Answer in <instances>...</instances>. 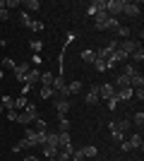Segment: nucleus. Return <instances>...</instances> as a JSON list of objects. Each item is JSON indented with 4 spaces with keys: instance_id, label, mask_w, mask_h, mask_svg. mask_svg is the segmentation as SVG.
I'll use <instances>...</instances> for the list:
<instances>
[{
    "instance_id": "c756f323",
    "label": "nucleus",
    "mask_w": 144,
    "mask_h": 161,
    "mask_svg": "<svg viewBox=\"0 0 144 161\" xmlns=\"http://www.w3.org/2000/svg\"><path fill=\"white\" fill-rule=\"evenodd\" d=\"M29 29H31V31H43V22H41V19H31Z\"/></svg>"
},
{
    "instance_id": "7ed1b4c3",
    "label": "nucleus",
    "mask_w": 144,
    "mask_h": 161,
    "mask_svg": "<svg viewBox=\"0 0 144 161\" xmlns=\"http://www.w3.org/2000/svg\"><path fill=\"white\" fill-rule=\"evenodd\" d=\"M118 48H120V51L130 58V55L139 48V41H135V39H123V41H118Z\"/></svg>"
},
{
    "instance_id": "79ce46f5",
    "label": "nucleus",
    "mask_w": 144,
    "mask_h": 161,
    "mask_svg": "<svg viewBox=\"0 0 144 161\" xmlns=\"http://www.w3.org/2000/svg\"><path fill=\"white\" fill-rule=\"evenodd\" d=\"M120 149H123V152H132V144H130V142H120Z\"/></svg>"
},
{
    "instance_id": "20e7f679",
    "label": "nucleus",
    "mask_w": 144,
    "mask_h": 161,
    "mask_svg": "<svg viewBox=\"0 0 144 161\" xmlns=\"http://www.w3.org/2000/svg\"><path fill=\"white\" fill-rule=\"evenodd\" d=\"M106 12H108V17H120L123 14V0H106Z\"/></svg>"
},
{
    "instance_id": "4c0bfd02",
    "label": "nucleus",
    "mask_w": 144,
    "mask_h": 161,
    "mask_svg": "<svg viewBox=\"0 0 144 161\" xmlns=\"http://www.w3.org/2000/svg\"><path fill=\"white\" fill-rule=\"evenodd\" d=\"M10 19V10L7 7H0V22H7Z\"/></svg>"
},
{
    "instance_id": "aec40b11",
    "label": "nucleus",
    "mask_w": 144,
    "mask_h": 161,
    "mask_svg": "<svg viewBox=\"0 0 144 161\" xmlns=\"http://www.w3.org/2000/svg\"><path fill=\"white\" fill-rule=\"evenodd\" d=\"M135 72H137V67H135V65H123V67H120V75H125V77H132Z\"/></svg>"
},
{
    "instance_id": "8fccbe9b",
    "label": "nucleus",
    "mask_w": 144,
    "mask_h": 161,
    "mask_svg": "<svg viewBox=\"0 0 144 161\" xmlns=\"http://www.w3.org/2000/svg\"><path fill=\"white\" fill-rule=\"evenodd\" d=\"M0 77H3V70H0Z\"/></svg>"
},
{
    "instance_id": "c9c22d12",
    "label": "nucleus",
    "mask_w": 144,
    "mask_h": 161,
    "mask_svg": "<svg viewBox=\"0 0 144 161\" xmlns=\"http://www.w3.org/2000/svg\"><path fill=\"white\" fill-rule=\"evenodd\" d=\"M7 120H12V123H17V115H19V111H14V108H10V111H7Z\"/></svg>"
},
{
    "instance_id": "0eeeda50",
    "label": "nucleus",
    "mask_w": 144,
    "mask_h": 161,
    "mask_svg": "<svg viewBox=\"0 0 144 161\" xmlns=\"http://www.w3.org/2000/svg\"><path fill=\"white\" fill-rule=\"evenodd\" d=\"M113 94H115V87H113V84H101V87H99V99L108 101Z\"/></svg>"
},
{
    "instance_id": "a19ab883",
    "label": "nucleus",
    "mask_w": 144,
    "mask_h": 161,
    "mask_svg": "<svg viewBox=\"0 0 144 161\" xmlns=\"http://www.w3.org/2000/svg\"><path fill=\"white\" fill-rule=\"evenodd\" d=\"M132 94L137 96L139 101H144V87H142V89H132Z\"/></svg>"
},
{
    "instance_id": "6ab92c4d",
    "label": "nucleus",
    "mask_w": 144,
    "mask_h": 161,
    "mask_svg": "<svg viewBox=\"0 0 144 161\" xmlns=\"http://www.w3.org/2000/svg\"><path fill=\"white\" fill-rule=\"evenodd\" d=\"M110 58H113L115 63H125V60H127V55H125L120 48H118V51H113V53H110Z\"/></svg>"
},
{
    "instance_id": "37998d69",
    "label": "nucleus",
    "mask_w": 144,
    "mask_h": 161,
    "mask_svg": "<svg viewBox=\"0 0 144 161\" xmlns=\"http://www.w3.org/2000/svg\"><path fill=\"white\" fill-rule=\"evenodd\" d=\"M5 7H7V10H10V7H19V0H7Z\"/></svg>"
},
{
    "instance_id": "c85d7f7f",
    "label": "nucleus",
    "mask_w": 144,
    "mask_h": 161,
    "mask_svg": "<svg viewBox=\"0 0 144 161\" xmlns=\"http://www.w3.org/2000/svg\"><path fill=\"white\" fill-rule=\"evenodd\" d=\"M12 103H14V99H12V96H3V103H0V106H3V108H5V111H10V108H12Z\"/></svg>"
},
{
    "instance_id": "bb28decb",
    "label": "nucleus",
    "mask_w": 144,
    "mask_h": 161,
    "mask_svg": "<svg viewBox=\"0 0 144 161\" xmlns=\"http://www.w3.org/2000/svg\"><path fill=\"white\" fill-rule=\"evenodd\" d=\"M29 46H31V51H34L36 55H41V51H43V43H41V41H39V39H34V41H31V43H29Z\"/></svg>"
},
{
    "instance_id": "a211bd4d",
    "label": "nucleus",
    "mask_w": 144,
    "mask_h": 161,
    "mask_svg": "<svg viewBox=\"0 0 144 161\" xmlns=\"http://www.w3.org/2000/svg\"><path fill=\"white\" fill-rule=\"evenodd\" d=\"M58 142H60V147H65V144H72V137H70V132H58Z\"/></svg>"
},
{
    "instance_id": "1a4fd4ad",
    "label": "nucleus",
    "mask_w": 144,
    "mask_h": 161,
    "mask_svg": "<svg viewBox=\"0 0 144 161\" xmlns=\"http://www.w3.org/2000/svg\"><path fill=\"white\" fill-rule=\"evenodd\" d=\"M29 67H31L29 63H22V65L14 67V77H17V82H22V84H24V75L29 72Z\"/></svg>"
},
{
    "instance_id": "6e6552de",
    "label": "nucleus",
    "mask_w": 144,
    "mask_h": 161,
    "mask_svg": "<svg viewBox=\"0 0 144 161\" xmlns=\"http://www.w3.org/2000/svg\"><path fill=\"white\" fill-rule=\"evenodd\" d=\"M39 77H41V72H39V70H34V67H29V72L24 75V84H29V87H31V84H36V82H39Z\"/></svg>"
},
{
    "instance_id": "5701e85b",
    "label": "nucleus",
    "mask_w": 144,
    "mask_h": 161,
    "mask_svg": "<svg viewBox=\"0 0 144 161\" xmlns=\"http://www.w3.org/2000/svg\"><path fill=\"white\" fill-rule=\"evenodd\" d=\"M82 60L94 65V60H96V51H84V53H82Z\"/></svg>"
},
{
    "instance_id": "f03ea898",
    "label": "nucleus",
    "mask_w": 144,
    "mask_h": 161,
    "mask_svg": "<svg viewBox=\"0 0 144 161\" xmlns=\"http://www.w3.org/2000/svg\"><path fill=\"white\" fill-rule=\"evenodd\" d=\"M123 14H125V17H130V19H137L139 14H142L139 3H127V0H123Z\"/></svg>"
},
{
    "instance_id": "b1692460",
    "label": "nucleus",
    "mask_w": 144,
    "mask_h": 161,
    "mask_svg": "<svg viewBox=\"0 0 144 161\" xmlns=\"http://www.w3.org/2000/svg\"><path fill=\"white\" fill-rule=\"evenodd\" d=\"M79 89H82V82H70V84H67L70 96H72V94H79Z\"/></svg>"
},
{
    "instance_id": "a878e982",
    "label": "nucleus",
    "mask_w": 144,
    "mask_h": 161,
    "mask_svg": "<svg viewBox=\"0 0 144 161\" xmlns=\"http://www.w3.org/2000/svg\"><path fill=\"white\" fill-rule=\"evenodd\" d=\"M24 7H27V10H31V12H36V10H41V3H39V0H27V3H24Z\"/></svg>"
},
{
    "instance_id": "423d86ee",
    "label": "nucleus",
    "mask_w": 144,
    "mask_h": 161,
    "mask_svg": "<svg viewBox=\"0 0 144 161\" xmlns=\"http://www.w3.org/2000/svg\"><path fill=\"white\" fill-rule=\"evenodd\" d=\"M84 101H87L89 106H96V103H99V84H91V87H89V92H87Z\"/></svg>"
},
{
    "instance_id": "ddd939ff",
    "label": "nucleus",
    "mask_w": 144,
    "mask_h": 161,
    "mask_svg": "<svg viewBox=\"0 0 144 161\" xmlns=\"http://www.w3.org/2000/svg\"><path fill=\"white\" fill-rule=\"evenodd\" d=\"M53 80H55V75H53V72H43L41 77H39V82H41L43 87H51V84H53Z\"/></svg>"
},
{
    "instance_id": "9b49d317",
    "label": "nucleus",
    "mask_w": 144,
    "mask_h": 161,
    "mask_svg": "<svg viewBox=\"0 0 144 161\" xmlns=\"http://www.w3.org/2000/svg\"><path fill=\"white\" fill-rule=\"evenodd\" d=\"M55 111H58V115H60V118H65V113L70 111V103H67L65 99H58V103H55Z\"/></svg>"
},
{
    "instance_id": "4468645a",
    "label": "nucleus",
    "mask_w": 144,
    "mask_h": 161,
    "mask_svg": "<svg viewBox=\"0 0 144 161\" xmlns=\"http://www.w3.org/2000/svg\"><path fill=\"white\" fill-rule=\"evenodd\" d=\"M62 87H65V80H62V75H58V77L53 80V84H51V89H53L55 94H58V92H60Z\"/></svg>"
},
{
    "instance_id": "9d476101",
    "label": "nucleus",
    "mask_w": 144,
    "mask_h": 161,
    "mask_svg": "<svg viewBox=\"0 0 144 161\" xmlns=\"http://www.w3.org/2000/svg\"><path fill=\"white\" fill-rule=\"evenodd\" d=\"M144 87V77H142V72H135L130 77V89H142Z\"/></svg>"
},
{
    "instance_id": "dca6fc26",
    "label": "nucleus",
    "mask_w": 144,
    "mask_h": 161,
    "mask_svg": "<svg viewBox=\"0 0 144 161\" xmlns=\"http://www.w3.org/2000/svg\"><path fill=\"white\" fill-rule=\"evenodd\" d=\"M27 103H29V101L24 99V96H19V99H14L12 108H14V111H24V108H27Z\"/></svg>"
},
{
    "instance_id": "f8f14e48",
    "label": "nucleus",
    "mask_w": 144,
    "mask_h": 161,
    "mask_svg": "<svg viewBox=\"0 0 144 161\" xmlns=\"http://www.w3.org/2000/svg\"><path fill=\"white\" fill-rule=\"evenodd\" d=\"M46 147L60 149V142H58V132H48V135H46Z\"/></svg>"
},
{
    "instance_id": "f257e3e1",
    "label": "nucleus",
    "mask_w": 144,
    "mask_h": 161,
    "mask_svg": "<svg viewBox=\"0 0 144 161\" xmlns=\"http://www.w3.org/2000/svg\"><path fill=\"white\" fill-rule=\"evenodd\" d=\"M36 118H39V111H36L34 103H27V108L24 111H19V115H17V123H22V125H29V123H34Z\"/></svg>"
},
{
    "instance_id": "a18cd8bd",
    "label": "nucleus",
    "mask_w": 144,
    "mask_h": 161,
    "mask_svg": "<svg viewBox=\"0 0 144 161\" xmlns=\"http://www.w3.org/2000/svg\"><path fill=\"white\" fill-rule=\"evenodd\" d=\"M24 161H41V159H39V156H27Z\"/></svg>"
},
{
    "instance_id": "4be33fe9",
    "label": "nucleus",
    "mask_w": 144,
    "mask_h": 161,
    "mask_svg": "<svg viewBox=\"0 0 144 161\" xmlns=\"http://www.w3.org/2000/svg\"><path fill=\"white\" fill-rule=\"evenodd\" d=\"M130 144H132V149H142L144 147V140H142V135H135L130 140Z\"/></svg>"
},
{
    "instance_id": "ea45409f",
    "label": "nucleus",
    "mask_w": 144,
    "mask_h": 161,
    "mask_svg": "<svg viewBox=\"0 0 144 161\" xmlns=\"http://www.w3.org/2000/svg\"><path fill=\"white\" fill-rule=\"evenodd\" d=\"M3 65H5L7 70H14V67H17V63H14L12 58H5V60H3Z\"/></svg>"
},
{
    "instance_id": "49530a36",
    "label": "nucleus",
    "mask_w": 144,
    "mask_h": 161,
    "mask_svg": "<svg viewBox=\"0 0 144 161\" xmlns=\"http://www.w3.org/2000/svg\"><path fill=\"white\" fill-rule=\"evenodd\" d=\"M3 111H5V108H3V106H0V118H3Z\"/></svg>"
},
{
    "instance_id": "2f4dec72",
    "label": "nucleus",
    "mask_w": 144,
    "mask_h": 161,
    "mask_svg": "<svg viewBox=\"0 0 144 161\" xmlns=\"http://www.w3.org/2000/svg\"><path fill=\"white\" fill-rule=\"evenodd\" d=\"M94 67L99 70V72H106V70H108V67H106V60H101V58H96V60H94Z\"/></svg>"
},
{
    "instance_id": "58836bf2",
    "label": "nucleus",
    "mask_w": 144,
    "mask_h": 161,
    "mask_svg": "<svg viewBox=\"0 0 144 161\" xmlns=\"http://www.w3.org/2000/svg\"><path fill=\"white\" fill-rule=\"evenodd\" d=\"M70 159H72V161H82V159H84L82 149H75V152H72V156H70Z\"/></svg>"
},
{
    "instance_id": "7c9ffc66",
    "label": "nucleus",
    "mask_w": 144,
    "mask_h": 161,
    "mask_svg": "<svg viewBox=\"0 0 144 161\" xmlns=\"http://www.w3.org/2000/svg\"><path fill=\"white\" fill-rule=\"evenodd\" d=\"M39 94H41V99H51V96H55V92L51 87H41V92H39Z\"/></svg>"
},
{
    "instance_id": "39448f33",
    "label": "nucleus",
    "mask_w": 144,
    "mask_h": 161,
    "mask_svg": "<svg viewBox=\"0 0 144 161\" xmlns=\"http://www.w3.org/2000/svg\"><path fill=\"white\" fill-rule=\"evenodd\" d=\"M94 22H96V29H108V22H110V17H108V12L106 10H99V12L94 14Z\"/></svg>"
},
{
    "instance_id": "09e8293b",
    "label": "nucleus",
    "mask_w": 144,
    "mask_h": 161,
    "mask_svg": "<svg viewBox=\"0 0 144 161\" xmlns=\"http://www.w3.org/2000/svg\"><path fill=\"white\" fill-rule=\"evenodd\" d=\"M48 161H58V159H55V156H53V159H48Z\"/></svg>"
},
{
    "instance_id": "cd10ccee",
    "label": "nucleus",
    "mask_w": 144,
    "mask_h": 161,
    "mask_svg": "<svg viewBox=\"0 0 144 161\" xmlns=\"http://www.w3.org/2000/svg\"><path fill=\"white\" fill-rule=\"evenodd\" d=\"M130 58H132V60H135V63H142V60H144V48H142V46H139V48H137V51H135V53H132V55H130Z\"/></svg>"
},
{
    "instance_id": "de8ad7c7",
    "label": "nucleus",
    "mask_w": 144,
    "mask_h": 161,
    "mask_svg": "<svg viewBox=\"0 0 144 161\" xmlns=\"http://www.w3.org/2000/svg\"><path fill=\"white\" fill-rule=\"evenodd\" d=\"M0 46H5V41H3V39H0Z\"/></svg>"
},
{
    "instance_id": "412c9836",
    "label": "nucleus",
    "mask_w": 144,
    "mask_h": 161,
    "mask_svg": "<svg viewBox=\"0 0 144 161\" xmlns=\"http://www.w3.org/2000/svg\"><path fill=\"white\" fill-rule=\"evenodd\" d=\"M115 34L120 36V39H130L132 29H130V27H118V29H115Z\"/></svg>"
},
{
    "instance_id": "72a5a7b5",
    "label": "nucleus",
    "mask_w": 144,
    "mask_h": 161,
    "mask_svg": "<svg viewBox=\"0 0 144 161\" xmlns=\"http://www.w3.org/2000/svg\"><path fill=\"white\" fill-rule=\"evenodd\" d=\"M118 103H120V99H118V92H115V94H113V96H110V99H108V108H110V111H113V108H115Z\"/></svg>"
},
{
    "instance_id": "f704fd0d",
    "label": "nucleus",
    "mask_w": 144,
    "mask_h": 161,
    "mask_svg": "<svg viewBox=\"0 0 144 161\" xmlns=\"http://www.w3.org/2000/svg\"><path fill=\"white\" fill-rule=\"evenodd\" d=\"M132 123H135V125H139V128L144 125V113H142V111H137V113H135V120H132Z\"/></svg>"
},
{
    "instance_id": "f3484780",
    "label": "nucleus",
    "mask_w": 144,
    "mask_h": 161,
    "mask_svg": "<svg viewBox=\"0 0 144 161\" xmlns=\"http://www.w3.org/2000/svg\"><path fill=\"white\" fill-rule=\"evenodd\" d=\"M113 125H115L118 130H120V132H127V130H130V125H132V120H118V123H113Z\"/></svg>"
},
{
    "instance_id": "393cba45",
    "label": "nucleus",
    "mask_w": 144,
    "mask_h": 161,
    "mask_svg": "<svg viewBox=\"0 0 144 161\" xmlns=\"http://www.w3.org/2000/svg\"><path fill=\"white\" fill-rule=\"evenodd\" d=\"M82 154H84V156H89V159H91V156H96L99 152H96V147H94V144H87V147H82Z\"/></svg>"
},
{
    "instance_id": "473e14b6",
    "label": "nucleus",
    "mask_w": 144,
    "mask_h": 161,
    "mask_svg": "<svg viewBox=\"0 0 144 161\" xmlns=\"http://www.w3.org/2000/svg\"><path fill=\"white\" fill-rule=\"evenodd\" d=\"M41 147H43V154H46L48 159H53V156L58 154V149H53V147H46V144H41Z\"/></svg>"
},
{
    "instance_id": "e433bc0d",
    "label": "nucleus",
    "mask_w": 144,
    "mask_h": 161,
    "mask_svg": "<svg viewBox=\"0 0 144 161\" xmlns=\"http://www.w3.org/2000/svg\"><path fill=\"white\" fill-rule=\"evenodd\" d=\"M60 132H70V120L67 118H60Z\"/></svg>"
},
{
    "instance_id": "2eb2a0df",
    "label": "nucleus",
    "mask_w": 144,
    "mask_h": 161,
    "mask_svg": "<svg viewBox=\"0 0 144 161\" xmlns=\"http://www.w3.org/2000/svg\"><path fill=\"white\" fill-rule=\"evenodd\" d=\"M34 130H36V132H48L46 120H43V118H36V120H34Z\"/></svg>"
},
{
    "instance_id": "c03bdc74",
    "label": "nucleus",
    "mask_w": 144,
    "mask_h": 161,
    "mask_svg": "<svg viewBox=\"0 0 144 161\" xmlns=\"http://www.w3.org/2000/svg\"><path fill=\"white\" fill-rule=\"evenodd\" d=\"M22 24H24V27H29V24H31V19H29L27 12H22Z\"/></svg>"
}]
</instances>
